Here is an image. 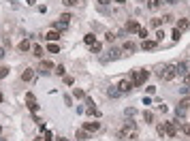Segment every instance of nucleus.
<instances>
[{
  "instance_id": "f257e3e1",
  "label": "nucleus",
  "mask_w": 190,
  "mask_h": 141,
  "mask_svg": "<svg viewBox=\"0 0 190 141\" xmlns=\"http://www.w3.org/2000/svg\"><path fill=\"white\" fill-rule=\"evenodd\" d=\"M147 77H150V70H147V69H137V70H132V73H131L128 79H131L132 86L137 88V86H143V83L147 81Z\"/></svg>"
},
{
  "instance_id": "f03ea898",
  "label": "nucleus",
  "mask_w": 190,
  "mask_h": 141,
  "mask_svg": "<svg viewBox=\"0 0 190 141\" xmlns=\"http://www.w3.org/2000/svg\"><path fill=\"white\" fill-rule=\"evenodd\" d=\"M175 75H177V69H175V64H165V66L160 69V79H165V81H171Z\"/></svg>"
},
{
  "instance_id": "7ed1b4c3",
  "label": "nucleus",
  "mask_w": 190,
  "mask_h": 141,
  "mask_svg": "<svg viewBox=\"0 0 190 141\" xmlns=\"http://www.w3.org/2000/svg\"><path fill=\"white\" fill-rule=\"evenodd\" d=\"M116 88L120 90V94H126V92H131L135 86H132V81H131V79H122V81H120L118 86H116Z\"/></svg>"
},
{
  "instance_id": "20e7f679",
  "label": "nucleus",
  "mask_w": 190,
  "mask_h": 141,
  "mask_svg": "<svg viewBox=\"0 0 190 141\" xmlns=\"http://www.w3.org/2000/svg\"><path fill=\"white\" fill-rule=\"evenodd\" d=\"M165 135L167 137H175V135H177V124H175V120H173V122H165Z\"/></svg>"
},
{
  "instance_id": "39448f33",
  "label": "nucleus",
  "mask_w": 190,
  "mask_h": 141,
  "mask_svg": "<svg viewBox=\"0 0 190 141\" xmlns=\"http://www.w3.org/2000/svg\"><path fill=\"white\" fill-rule=\"evenodd\" d=\"M83 130H85V133H98V130H100V122H85V124H83Z\"/></svg>"
},
{
  "instance_id": "423d86ee",
  "label": "nucleus",
  "mask_w": 190,
  "mask_h": 141,
  "mask_svg": "<svg viewBox=\"0 0 190 141\" xmlns=\"http://www.w3.org/2000/svg\"><path fill=\"white\" fill-rule=\"evenodd\" d=\"M175 28H177L179 32H186V30H188V28H190V22H188V19H186V17H182V19H179V22H177V26H175Z\"/></svg>"
},
{
  "instance_id": "0eeeda50",
  "label": "nucleus",
  "mask_w": 190,
  "mask_h": 141,
  "mask_svg": "<svg viewBox=\"0 0 190 141\" xmlns=\"http://www.w3.org/2000/svg\"><path fill=\"white\" fill-rule=\"evenodd\" d=\"M156 45H158V41H150V39L141 41V49H143V51H147V49H154Z\"/></svg>"
},
{
  "instance_id": "6e6552de",
  "label": "nucleus",
  "mask_w": 190,
  "mask_h": 141,
  "mask_svg": "<svg viewBox=\"0 0 190 141\" xmlns=\"http://www.w3.org/2000/svg\"><path fill=\"white\" fill-rule=\"evenodd\" d=\"M60 36H62V34H60V32H58V30H49V32H47V34H45V39H47V41H49V43H56V41H58V39H60Z\"/></svg>"
},
{
  "instance_id": "1a4fd4ad",
  "label": "nucleus",
  "mask_w": 190,
  "mask_h": 141,
  "mask_svg": "<svg viewBox=\"0 0 190 141\" xmlns=\"http://www.w3.org/2000/svg\"><path fill=\"white\" fill-rule=\"evenodd\" d=\"M139 28H141V26H139L137 19H131V22L126 24V30H128V32H139Z\"/></svg>"
},
{
  "instance_id": "9d476101",
  "label": "nucleus",
  "mask_w": 190,
  "mask_h": 141,
  "mask_svg": "<svg viewBox=\"0 0 190 141\" xmlns=\"http://www.w3.org/2000/svg\"><path fill=\"white\" fill-rule=\"evenodd\" d=\"M22 79H24V81H32V79H34V69H26L24 73H22Z\"/></svg>"
},
{
  "instance_id": "9b49d317",
  "label": "nucleus",
  "mask_w": 190,
  "mask_h": 141,
  "mask_svg": "<svg viewBox=\"0 0 190 141\" xmlns=\"http://www.w3.org/2000/svg\"><path fill=\"white\" fill-rule=\"evenodd\" d=\"M51 69H56V66H54L49 60H43V62H41V73H51Z\"/></svg>"
},
{
  "instance_id": "f8f14e48",
  "label": "nucleus",
  "mask_w": 190,
  "mask_h": 141,
  "mask_svg": "<svg viewBox=\"0 0 190 141\" xmlns=\"http://www.w3.org/2000/svg\"><path fill=\"white\" fill-rule=\"evenodd\" d=\"M177 109H182V111H188L190 109V96H184L182 101H179V107Z\"/></svg>"
},
{
  "instance_id": "ddd939ff",
  "label": "nucleus",
  "mask_w": 190,
  "mask_h": 141,
  "mask_svg": "<svg viewBox=\"0 0 190 141\" xmlns=\"http://www.w3.org/2000/svg\"><path fill=\"white\" fill-rule=\"evenodd\" d=\"M30 49H32V43H30V41H28V39H24V41H22V43H19V51H30Z\"/></svg>"
},
{
  "instance_id": "4468645a",
  "label": "nucleus",
  "mask_w": 190,
  "mask_h": 141,
  "mask_svg": "<svg viewBox=\"0 0 190 141\" xmlns=\"http://www.w3.org/2000/svg\"><path fill=\"white\" fill-rule=\"evenodd\" d=\"M147 9H152V11L160 9V0H147Z\"/></svg>"
},
{
  "instance_id": "2eb2a0df",
  "label": "nucleus",
  "mask_w": 190,
  "mask_h": 141,
  "mask_svg": "<svg viewBox=\"0 0 190 141\" xmlns=\"http://www.w3.org/2000/svg\"><path fill=\"white\" fill-rule=\"evenodd\" d=\"M66 28H69V24H64V22H56V24H54V30H58V32L66 30Z\"/></svg>"
},
{
  "instance_id": "dca6fc26",
  "label": "nucleus",
  "mask_w": 190,
  "mask_h": 141,
  "mask_svg": "<svg viewBox=\"0 0 190 141\" xmlns=\"http://www.w3.org/2000/svg\"><path fill=\"white\" fill-rule=\"evenodd\" d=\"M32 54H34L36 58H43V47L41 45H32Z\"/></svg>"
},
{
  "instance_id": "f3484780",
  "label": "nucleus",
  "mask_w": 190,
  "mask_h": 141,
  "mask_svg": "<svg viewBox=\"0 0 190 141\" xmlns=\"http://www.w3.org/2000/svg\"><path fill=\"white\" fill-rule=\"evenodd\" d=\"M175 69H177V75H186V62H179V64H175Z\"/></svg>"
},
{
  "instance_id": "a211bd4d",
  "label": "nucleus",
  "mask_w": 190,
  "mask_h": 141,
  "mask_svg": "<svg viewBox=\"0 0 190 141\" xmlns=\"http://www.w3.org/2000/svg\"><path fill=\"white\" fill-rule=\"evenodd\" d=\"M83 41H85V45H94V43H96V36L94 34H85V36H83Z\"/></svg>"
},
{
  "instance_id": "6ab92c4d",
  "label": "nucleus",
  "mask_w": 190,
  "mask_h": 141,
  "mask_svg": "<svg viewBox=\"0 0 190 141\" xmlns=\"http://www.w3.org/2000/svg\"><path fill=\"white\" fill-rule=\"evenodd\" d=\"M47 51H49V54H58V51H60V45H56V43H49V45H47Z\"/></svg>"
},
{
  "instance_id": "aec40b11",
  "label": "nucleus",
  "mask_w": 190,
  "mask_h": 141,
  "mask_svg": "<svg viewBox=\"0 0 190 141\" xmlns=\"http://www.w3.org/2000/svg\"><path fill=\"white\" fill-rule=\"evenodd\" d=\"M88 113H90V116H94V118H100V111H98V109H96V107H88Z\"/></svg>"
},
{
  "instance_id": "412c9836",
  "label": "nucleus",
  "mask_w": 190,
  "mask_h": 141,
  "mask_svg": "<svg viewBox=\"0 0 190 141\" xmlns=\"http://www.w3.org/2000/svg\"><path fill=\"white\" fill-rule=\"evenodd\" d=\"M135 49H137V47H135V43H131V41H126V43H124V51H135Z\"/></svg>"
},
{
  "instance_id": "4be33fe9",
  "label": "nucleus",
  "mask_w": 190,
  "mask_h": 141,
  "mask_svg": "<svg viewBox=\"0 0 190 141\" xmlns=\"http://www.w3.org/2000/svg\"><path fill=\"white\" fill-rule=\"evenodd\" d=\"M73 96H75V98H83V96H85V92H83L81 88H75V90H73Z\"/></svg>"
},
{
  "instance_id": "5701e85b",
  "label": "nucleus",
  "mask_w": 190,
  "mask_h": 141,
  "mask_svg": "<svg viewBox=\"0 0 190 141\" xmlns=\"http://www.w3.org/2000/svg\"><path fill=\"white\" fill-rule=\"evenodd\" d=\"M137 34H139V39H141V41H145V39H147V28H139V32H137Z\"/></svg>"
},
{
  "instance_id": "b1692460",
  "label": "nucleus",
  "mask_w": 190,
  "mask_h": 141,
  "mask_svg": "<svg viewBox=\"0 0 190 141\" xmlns=\"http://www.w3.org/2000/svg\"><path fill=\"white\" fill-rule=\"evenodd\" d=\"M143 120H145V122H152V120H154V113L145 109V111H143Z\"/></svg>"
},
{
  "instance_id": "393cba45",
  "label": "nucleus",
  "mask_w": 190,
  "mask_h": 141,
  "mask_svg": "<svg viewBox=\"0 0 190 141\" xmlns=\"http://www.w3.org/2000/svg\"><path fill=\"white\" fill-rule=\"evenodd\" d=\"M54 73H56V75H60V77H62V75H64V73H66V69H64V64H58V66H56V70H54Z\"/></svg>"
},
{
  "instance_id": "a878e982",
  "label": "nucleus",
  "mask_w": 190,
  "mask_h": 141,
  "mask_svg": "<svg viewBox=\"0 0 190 141\" xmlns=\"http://www.w3.org/2000/svg\"><path fill=\"white\" fill-rule=\"evenodd\" d=\"M90 49H92V54H98V51H100V49H103V45H100V43H98V41H96L94 45H90Z\"/></svg>"
},
{
  "instance_id": "bb28decb",
  "label": "nucleus",
  "mask_w": 190,
  "mask_h": 141,
  "mask_svg": "<svg viewBox=\"0 0 190 141\" xmlns=\"http://www.w3.org/2000/svg\"><path fill=\"white\" fill-rule=\"evenodd\" d=\"M60 22L69 24V22H71V13H62V15H60Z\"/></svg>"
},
{
  "instance_id": "cd10ccee",
  "label": "nucleus",
  "mask_w": 190,
  "mask_h": 141,
  "mask_svg": "<svg viewBox=\"0 0 190 141\" xmlns=\"http://www.w3.org/2000/svg\"><path fill=\"white\" fill-rule=\"evenodd\" d=\"M179 36H182V32H179L177 28H173V32H171V39H173V41H179Z\"/></svg>"
},
{
  "instance_id": "c85d7f7f",
  "label": "nucleus",
  "mask_w": 190,
  "mask_h": 141,
  "mask_svg": "<svg viewBox=\"0 0 190 141\" xmlns=\"http://www.w3.org/2000/svg\"><path fill=\"white\" fill-rule=\"evenodd\" d=\"M109 96H113V98L120 96V90H118V88H109Z\"/></svg>"
},
{
  "instance_id": "c756f323",
  "label": "nucleus",
  "mask_w": 190,
  "mask_h": 141,
  "mask_svg": "<svg viewBox=\"0 0 190 141\" xmlns=\"http://www.w3.org/2000/svg\"><path fill=\"white\" fill-rule=\"evenodd\" d=\"M28 109H30L32 113H39V105H36V103H30V105H28Z\"/></svg>"
},
{
  "instance_id": "7c9ffc66",
  "label": "nucleus",
  "mask_w": 190,
  "mask_h": 141,
  "mask_svg": "<svg viewBox=\"0 0 190 141\" xmlns=\"http://www.w3.org/2000/svg\"><path fill=\"white\" fill-rule=\"evenodd\" d=\"M182 133H184V135H188V137H190V124H182Z\"/></svg>"
},
{
  "instance_id": "2f4dec72",
  "label": "nucleus",
  "mask_w": 190,
  "mask_h": 141,
  "mask_svg": "<svg viewBox=\"0 0 190 141\" xmlns=\"http://www.w3.org/2000/svg\"><path fill=\"white\" fill-rule=\"evenodd\" d=\"M7 75H9V69H7V66H0V79L7 77Z\"/></svg>"
},
{
  "instance_id": "473e14b6",
  "label": "nucleus",
  "mask_w": 190,
  "mask_h": 141,
  "mask_svg": "<svg viewBox=\"0 0 190 141\" xmlns=\"http://www.w3.org/2000/svg\"><path fill=\"white\" fill-rule=\"evenodd\" d=\"M188 92H190V88H186V86L179 88V94H182V96H188Z\"/></svg>"
},
{
  "instance_id": "72a5a7b5",
  "label": "nucleus",
  "mask_w": 190,
  "mask_h": 141,
  "mask_svg": "<svg viewBox=\"0 0 190 141\" xmlns=\"http://www.w3.org/2000/svg\"><path fill=\"white\" fill-rule=\"evenodd\" d=\"M85 137H88V135H85V130H77V139H79V141H83Z\"/></svg>"
},
{
  "instance_id": "f704fd0d",
  "label": "nucleus",
  "mask_w": 190,
  "mask_h": 141,
  "mask_svg": "<svg viewBox=\"0 0 190 141\" xmlns=\"http://www.w3.org/2000/svg\"><path fill=\"white\" fill-rule=\"evenodd\" d=\"M152 26H154V28H160V26H162V19H158V17L152 19Z\"/></svg>"
},
{
  "instance_id": "c9c22d12",
  "label": "nucleus",
  "mask_w": 190,
  "mask_h": 141,
  "mask_svg": "<svg viewBox=\"0 0 190 141\" xmlns=\"http://www.w3.org/2000/svg\"><path fill=\"white\" fill-rule=\"evenodd\" d=\"M156 41H165V32H162V30L156 32Z\"/></svg>"
},
{
  "instance_id": "e433bc0d",
  "label": "nucleus",
  "mask_w": 190,
  "mask_h": 141,
  "mask_svg": "<svg viewBox=\"0 0 190 141\" xmlns=\"http://www.w3.org/2000/svg\"><path fill=\"white\" fill-rule=\"evenodd\" d=\"M158 135H160V137H165V124H158Z\"/></svg>"
},
{
  "instance_id": "4c0bfd02",
  "label": "nucleus",
  "mask_w": 190,
  "mask_h": 141,
  "mask_svg": "<svg viewBox=\"0 0 190 141\" xmlns=\"http://www.w3.org/2000/svg\"><path fill=\"white\" fill-rule=\"evenodd\" d=\"M184 86H186V88H190V75H188V73L184 75Z\"/></svg>"
},
{
  "instance_id": "58836bf2",
  "label": "nucleus",
  "mask_w": 190,
  "mask_h": 141,
  "mask_svg": "<svg viewBox=\"0 0 190 141\" xmlns=\"http://www.w3.org/2000/svg\"><path fill=\"white\" fill-rule=\"evenodd\" d=\"M124 113H126V118H132V116H135V113H137V111H135V109H126Z\"/></svg>"
},
{
  "instance_id": "ea45409f",
  "label": "nucleus",
  "mask_w": 190,
  "mask_h": 141,
  "mask_svg": "<svg viewBox=\"0 0 190 141\" xmlns=\"http://www.w3.org/2000/svg\"><path fill=\"white\" fill-rule=\"evenodd\" d=\"M73 81H75V79H73L71 75H69V77H64V83H66V86H73Z\"/></svg>"
},
{
  "instance_id": "a19ab883",
  "label": "nucleus",
  "mask_w": 190,
  "mask_h": 141,
  "mask_svg": "<svg viewBox=\"0 0 190 141\" xmlns=\"http://www.w3.org/2000/svg\"><path fill=\"white\" fill-rule=\"evenodd\" d=\"M51 137H54V135H51V130L45 128V141H51Z\"/></svg>"
},
{
  "instance_id": "79ce46f5",
  "label": "nucleus",
  "mask_w": 190,
  "mask_h": 141,
  "mask_svg": "<svg viewBox=\"0 0 190 141\" xmlns=\"http://www.w3.org/2000/svg\"><path fill=\"white\" fill-rule=\"evenodd\" d=\"M62 2H64L66 7H73V4H77V0H62Z\"/></svg>"
},
{
  "instance_id": "37998d69",
  "label": "nucleus",
  "mask_w": 190,
  "mask_h": 141,
  "mask_svg": "<svg viewBox=\"0 0 190 141\" xmlns=\"http://www.w3.org/2000/svg\"><path fill=\"white\" fill-rule=\"evenodd\" d=\"M26 101L28 103H34V94H26Z\"/></svg>"
},
{
  "instance_id": "c03bdc74",
  "label": "nucleus",
  "mask_w": 190,
  "mask_h": 141,
  "mask_svg": "<svg viewBox=\"0 0 190 141\" xmlns=\"http://www.w3.org/2000/svg\"><path fill=\"white\" fill-rule=\"evenodd\" d=\"M154 92H156V88H154V86H147V94L152 96V94H154Z\"/></svg>"
},
{
  "instance_id": "a18cd8bd",
  "label": "nucleus",
  "mask_w": 190,
  "mask_h": 141,
  "mask_svg": "<svg viewBox=\"0 0 190 141\" xmlns=\"http://www.w3.org/2000/svg\"><path fill=\"white\" fill-rule=\"evenodd\" d=\"M109 2H111V0H98V4H103V7H105V4H109Z\"/></svg>"
},
{
  "instance_id": "49530a36",
  "label": "nucleus",
  "mask_w": 190,
  "mask_h": 141,
  "mask_svg": "<svg viewBox=\"0 0 190 141\" xmlns=\"http://www.w3.org/2000/svg\"><path fill=\"white\" fill-rule=\"evenodd\" d=\"M167 2H169V4H175V2H179V0H167Z\"/></svg>"
},
{
  "instance_id": "de8ad7c7",
  "label": "nucleus",
  "mask_w": 190,
  "mask_h": 141,
  "mask_svg": "<svg viewBox=\"0 0 190 141\" xmlns=\"http://www.w3.org/2000/svg\"><path fill=\"white\" fill-rule=\"evenodd\" d=\"M26 2H28V4H34V0H26Z\"/></svg>"
},
{
  "instance_id": "09e8293b",
  "label": "nucleus",
  "mask_w": 190,
  "mask_h": 141,
  "mask_svg": "<svg viewBox=\"0 0 190 141\" xmlns=\"http://www.w3.org/2000/svg\"><path fill=\"white\" fill-rule=\"evenodd\" d=\"M2 101H4V96H2V92H0V103H2Z\"/></svg>"
},
{
  "instance_id": "8fccbe9b",
  "label": "nucleus",
  "mask_w": 190,
  "mask_h": 141,
  "mask_svg": "<svg viewBox=\"0 0 190 141\" xmlns=\"http://www.w3.org/2000/svg\"><path fill=\"white\" fill-rule=\"evenodd\" d=\"M113 2H120V4H122V2H126V0H113Z\"/></svg>"
},
{
  "instance_id": "3c124183",
  "label": "nucleus",
  "mask_w": 190,
  "mask_h": 141,
  "mask_svg": "<svg viewBox=\"0 0 190 141\" xmlns=\"http://www.w3.org/2000/svg\"><path fill=\"white\" fill-rule=\"evenodd\" d=\"M2 56H4V51H2V49H0V60H2Z\"/></svg>"
},
{
  "instance_id": "603ef678",
  "label": "nucleus",
  "mask_w": 190,
  "mask_h": 141,
  "mask_svg": "<svg viewBox=\"0 0 190 141\" xmlns=\"http://www.w3.org/2000/svg\"><path fill=\"white\" fill-rule=\"evenodd\" d=\"M0 141H7V139H2V137H0Z\"/></svg>"
},
{
  "instance_id": "864d4df0",
  "label": "nucleus",
  "mask_w": 190,
  "mask_h": 141,
  "mask_svg": "<svg viewBox=\"0 0 190 141\" xmlns=\"http://www.w3.org/2000/svg\"><path fill=\"white\" fill-rule=\"evenodd\" d=\"M0 133H2V126H0Z\"/></svg>"
},
{
  "instance_id": "5fc2aeb1",
  "label": "nucleus",
  "mask_w": 190,
  "mask_h": 141,
  "mask_svg": "<svg viewBox=\"0 0 190 141\" xmlns=\"http://www.w3.org/2000/svg\"><path fill=\"white\" fill-rule=\"evenodd\" d=\"M141 2H143V0H141Z\"/></svg>"
}]
</instances>
